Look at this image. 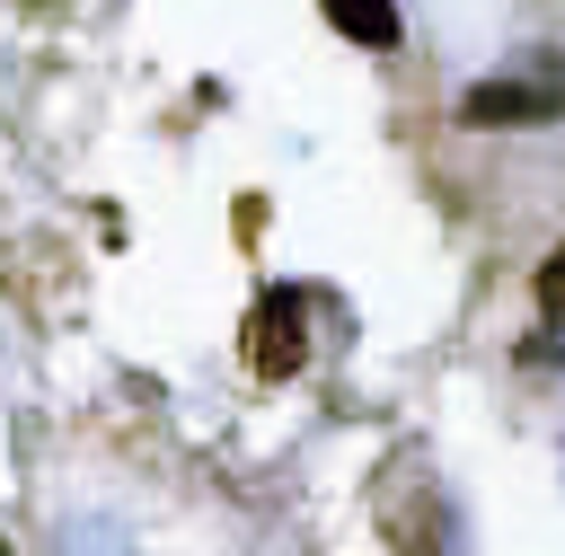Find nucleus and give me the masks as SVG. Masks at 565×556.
<instances>
[{
    "mask_svg": "<svg viewBox=\"0 0 565 556\" xmlns=\"http://www.w3.org/2000/svg\"><path fill=\"white\" fill-rule=\"evenodd\" d=\"M565 115V53H530V62H512V71H486V79H468V97H459V124H556Z\"/></svg>",
    "mask_w": 565,
    "mask_h": 556,
    "instance_id": "f257e3e1",
    "label": "nucleus"
},
{
    "mask_svg": "<svg viewBox=\"0 0 565 556\" xmlns=\"http://www.w3.org/2000/svg\"><path fill=\"white\" fill-rule=\"evenodd\" d=\"M247 362H256L265 379H282V371H300V362H309L300 291H265V300H256V318H247Z\"/></svg>",
    "mask_w": 565,
    "mask_h": 556,
    "instance_id": "f03ea898",
    "label": "nucleus"
},
{
    "mask_svg": "<svg viewBox=\"0 0 565 556\" xmlns=\"http://www.w3.org/2000/svg\"><path fill=\"white\" fill-rule=\"evenodd\" d=\"M318 9H327L335 35H353V44H371V53L397 44V0H318Z\"/></svg>",
    "mask_w": 565,
    "mask_h": 556,
    "instance_id": "7ed1b4c3",
    "label": "nucleus"
},
{
    "mask_svg": "<svg viewBox=\"0 0 565 556\" xmlns=\"http://www.w3.org/2000/svg\"><path fill=\"white\" fill-rule=\"evenodd\" d=\"M539 309H547V318H565V247L539 265Z\"/></svg>",
    "mask_w": 565,
    "mask_h": 556,
    "instance_id": "20e7f679",
    "label": "nucleus"
}]
</instances>
